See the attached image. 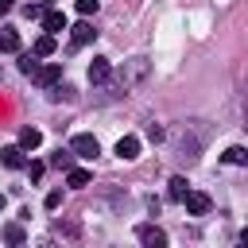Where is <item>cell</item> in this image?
<instances>
[{
	"label": "cell",
	"instance_id": "6da1fadb",
	"mask_svg": "<svg viewBox=\"0 0 248 248\" xmlns=\"http://www.w3.org/2000/svg\"><path fill=\"white\" fill-rule=\"evenodd\" d=\"M151 74V62L143 58V54H136V58H128L120 70H112V78L105 81V85H97V93H101V101H116V97H128L143 78Z\"/></svg>",
	"mask_w": 248,
	"mask_h": 248
},
{
	"label": "cell",
	"instance_id": "7a4b0ae2",
	"mask_svg": "<svg viewBox=\"0 0 248 248\" xmlns=\"http://www.w3.org/2000/svg\"><path fill=\"white\" fill-rule=\"evenodd\" d=\"M205 140H209V132L202 128V120H186V124H178V128H174V136H170L174 151H178V155H182L186 163H194V159L202 155Z\"/></svg>",
	"mask_w": 248,
	"mask_h": 248
},
{
	"label": "cell",
	"instance_id": "3957f363",
	"mask_svg": "<svg viewBox=\"0 0 248 248\" xmlns=\"http://www.w3.org/2000/svg\"><path fill=\"white\" fill-rule=\"evenodd\" d=\"M31 81H35L39 89H46V93H50V89L62 81V66H58V62H46V66H39V70H35V78H31Z\"/></svg>",
	"mask_w": 248,
	"mask_h": 248
},
{
	"label": "cell",
	"instance_id": "277c9868",
	"mask_svg": "<svg viewBox=\"0 0 248 248\" xmlns=\"http://www.w3.org/2000/svg\"><path fill=\"white\" fill-rule=\"evenodd\" d=\"M70 151H74V155H81V159H93V155L101 151V143H97V136H89V132H78V136L70 140Z\"/></svg>",
	"mask_w": 248,
	"mask_h": 248
},
{
	"label": "cell",
	"instance_id": "5b68a950",
	"mask_svg": "<svg viewBox=\"0 0 248 248\" xmlns=\"http://www.w3.org/2000/svg\"><path fill=\"white\" fill-rule=\"evenodd\" d=\"M136 236H140V244H143V248H167V232H163L159 225H140V229H136Z\"/></svg>",
	"mask_w": 248,
	"mask_h": 248
},
{
	"label": "cell",
	"instance_id": "8992f818",
	"mask_svg": "<svg viewBox=\"0 0 248 248\" xmlns=\"http://www.w3.org/2000/svg\"><path fill=\"white\" fill-rule=\"evenodd\" d=\"M182 205H186V213H190V217H205L213 202H209V194H202V190H190Z\"/></svg>",
	"mask_w": 248,
	"mask_h": 248
},
{
	"label": "cell",
	"instance_id": "52a82bcc",
	"mask_svg": "<svg viewBox=\"0 0 248 248\" xmlns=\"http://www.w3.org/2000/svg\"><path fill=\"white\" fill-rule=\"evenodd\" d=\"M85 74H89V81H93V85H105V81L112 78V62H108V58H93Z\"/></svg>",
	"mask_w": 248,
	"mask_h": 248
},
{
	"label": "cell",
	"instance_id": "ba28073f",
	"mask_svg": "<svg viewBox=\"0 0 248 248\" xmlns=\"http://www.w3.org/2000/svg\"><path fill=\"white\" fill-rule=\"evenodd\" d=\"M116 159H124V163L140 159V140H136V136H120V140H116Z\"/></svg>",
	"mask_w": 248,
	"mask_h": 248
},
{
	"label": "cell",
	"instance_id": "9c48e42d",
	"mask_svg": "<svg viewBox=\"0 0 248 248\" xmlns=\"http://www.w3.org/2000/svg\"><path fill=\"white\" fill-rule=\"evenodd\" d=\"M0 163L8 167V170H19V167H27V159H23V147L16 143V147H0Z\"/></svg>",
	"mask_w": 248,
	"mask_h": 248
},
{
	"label": "cell",
	"instance_id": "30bf717a",
	"mask_svg": "<svg viewBox=\"0 0 248 248\" xmlns=\"http://www.w3.org/2000/svg\"><path fill=\"white\" fill-rule=\"evenodd\" d=\"M93 39H97V31H93L89 19H81V23L70 31V43H74V46H85V43H93Z\"/></svg>",
	"mask_w": 248,
	"mask_h": 248
},
{
	"label": "cell",
	"instance_id": "8fae6325",
	"mask_svg": "<svg viewBox=\"0 0 248 248\" xmlns=\"http://www.w3.org/2000/svg\"><path fill=\"white\" fill-rule=\"evenodd\" d=\"M43 31H46V35H58V31H66V16H62L58 8H50V12L43 16Z\"/></svg>",
	"mask_w": 248,
	"mask_h": 248
},
{
	"label": "cell",
	"instance_id": "7c38bea8",
	"mask_svg": "<svg viewBox=\"0 0 248 248\" xmlns=\"http://www.w3.org/2000/svg\"><path fill=\"white\" fill-rule=\"evenodd\" d=\"M54 46H58V39H54V35H39V39H35V46H31V54H35V58H50V54H54Z\"/></svg>",
	"mask_w": 248,
	"mask_h": 248
},
{
	"label": "cell",
	"instance_id": "4fadbf2b",
	"mask_svg": "<svg viewBox=\"0 0 248 248\" xmlns=\"http://www.w3.org/2000/svg\"><path fill=\"white\" fill-rule=\"evenodd\" d=\"M39 143H43V132H39V128H31V124L19 128V147H23V151H35Z\"/></svg>",
	"mask_w": 248,
	"mask_h": 248
},
{
	"label": "cell",
	"instance_id": "5bb4252c",
	"mask_svg": "<svg viewBox=\"0 0 248 248\" xmlns=\"http://www.w3.org/2000/svg\"><path fill=\"white\" fill-rule=\"evenodd\" d=\"M0 50L4 54H16L19 50V31L16 27H0Z\"/></svg>",
	"mask_w": 248,
	"mask_h": 248
},
{
	"label": "cell",
	"instance_id": "9a60e30c",
	"mask_svg": "<svg viewBox=\"0 0 248 248\" xmlns=\"http://www.w3.org/2000/svg\"><path fill=\"white\" fill-rule=\"evenodd\" d=\"M89 182H93V174H89L85 167H74V170L66 174V186H74V190H85Z\"/></svg>",
	"mask_w": 248,
	"mask_h": 248
},
{
	"label": "cell",
	"instance_id": "2e32d148",
	"mask_svg": "<svg viewBox=\"0 0 248 248\" xmlns=\"http://www.w3.org/2000/svg\"><path fill=\"white\" fill-rule=\"evenodd\" d=\"M50 167H58V170L70 174V170H74V151H62V147H58V151L50 155Z\"/></svg>",
	"mask_w": 248,
	"mask_h": 248
},
{
	"label": "cell",
	"instance_id": "e0dca14e",
	"mask_svg": "<svg viewBox=\"0 0 248 248\" xmlns=\"http://www.w3.org/2000/svg\"><path fill=\"white\" fill-rule=\"evenodd\" d=\"M225 163H232V167H244L248 163V147H225V155H221Z\"/></svg>",
	"mask_w": 248,
	"mask_h": 248
},
{
	"label": "cell",
	"instance_id": "ac0fdd59",
	"mask_svg": "<svg viewBox=\"0 0 248 248\" xmlns=\"http://www.w3.org/2000/svg\"><path fill=\"white\" fill-rule=\"evenodd\" d=\"M186 194H190V182H186L182 174H174V178H170V198H174V202H186Z\"/></svg>",
	"mask_w": 248,
	"mask_h": 248
},
{
	"label": "cell",
	"instance_id": "d6986e66",
	"mask_svg": "<svg viewBox=\"0 0 248 248\" xmlns=\"http://www.w3.org/2000/svg\"><path fill=\"white\" fill-rule=\"evenodd\" d=\"M4 240H8L12 248H23V240H27V236H23V225H4Z\"/></svg>",
	"mask_w": 248,
	"mask_h": 248
},
{
	"label": "cell",
	"instance_id": "ffe728a7",
	"mask_svg": "<svg viewBox=\"0 0 248 248\" xmlns=\"http://www.w3.org/2000/svg\"><path fill=\"white\" fill-rule=\"evenodd\" d=\"M19 70H23L27 78H35V70H39V58H35V54H19Z\"/></svg>",
	"mask_w": 248,
	"mask_h": 248
},
{
	"label": "cell",
	"instance_id": "44dd1931",
	"mask_svg": "<svg viewBox=\"0 0 248 248\" xmlns=\"http://www.w3.org/2000/svg\"><path fill=\"white\" fill-rule=\"evenodd\" d=\"M46 97H50V101H74V89H70V85H54Z\"/></svg>",
	"mask_w": 248,
	"mask_h": 248
},
{
	"label": "cell",
	"instance_id": "7402d4cb",
	"mask_svg": "<svg viewBox=\"0 0 248 248\" xmlns=\"http://www.w3.org/2000/svg\"><path fill=\"white\" fill-rule=\"evenodd\" d=\"M74 8H78L81 16H97V8H101V0H74Z\"/></svg>",
	"mask_w": 248,
	"mask_h": 248
},
{
	"label": "cell",
	"instance_id": "603a6c76",
	"mask_svg": "<svg viewBox=\"0 0 248 248\" xmlns=\"http://www.w3.org/2000/svg\"><path fill=\"white\" fill-rule=\"evenodd\" d=\"M46 12H50L46 4H27V8H23V16H27V19H43Z\"/></svg>",
	"mask_w": 248,
	"mask_h": 248
},
{
	"label": "cell",
	"instance_id": "cb8c5ba5",
	"mask_svg": "<svg viewBox=\"0 0 248 248\" xmlns=\"http://www.w3.org/2000/svg\"><path fill=\"white\" fill-rule=\"evenodd\" d=\"M147 140H151V143H163V140H167V132H163L159 124H147Z\"/></svg>",
	"mask_w": 248,
	"mask_h": 248
},
{
	"label": "cell",
	"instance_id": "d4e9b609",
	"mask_svg": "<svg viewBox=\"0 0 248 248\" xmlns=\"http://www.w3.org/2000/svg\"><path fill=\"white\" fill-rule=\"evenodd\" d=\"M43 170H46L43 163H27V174H31V182H39V178H43Z\"/></svg>",
	"mask_w": 248,
	"mask_h": 248
},
{
	"label": "cell",
	"instance_id": "484cf974",
	"mask_svg": "<svg viewBox=\"0 0 248 248\" xmlns=\"http://www.w3.org/2000/svg\"><path fill=\"white\" fill-rule=\"evenodd\" d=\"M58 205H62V190H50L46 194V209H58Z\"/></svg>",
	"mask_w": 248,
	"mask_h": 248
},
{
	"label": "cell",
	"instance_id": "4316f807",
	"mask_svg": "<svg viewBox=\"0 0 248 248\" xmlns=\"http://www.w3.org/2000/svg\"><path fill=\"white\" fill-rule=\"evenodd\" d=\"M12 8H16V0H0V16H8Z\"/></svg>",
	"mask_w": 248,
	"mask_h": 248
},
{
	"label": "cell",
	"instance_id": "83f0119b",
	"mask_svg": "<svg viewBox=\"0 0 248 248\" xmlns=\"http://www.w3.org/2000/svg\"><path fill=\"white\" fill-rule=\"evenodd\" d=\"M240 244H244V248H248V225H244V229H240Z\"/></svg>",
	"mask_w": 248,
	"mask_h": 248
},
{
	"label": "cell",
	"instance_id": "f1b7e54d",
	"mask_svg": "<svg viewBox=\"0 0 248 248\" xmlns=\"http://www.w3.org/2000/svg\"><path fill=\"white\" fill-rule=\"evenodd\" d=\"M4 202H8V198H4V194H0V209H4Z\"/></svg>",
	"mask_w": 248,
	"mask_h": 248
},
{
	"label": "cell",
	"instance_id": "f546056e",
	"mask_svg": "<svg viewBox=\"0 0 248 248\" xmlns=\"http://www.w3.org/2000/svg\"><path fill=\"white\" fill-rule=\"evenodd\" d=\"M46 248H54V244H46Z\"/></svg>",
	"mask_w": 248,
	"mask_h": 248
},
{
	"label": "cell",
	"instance_id": "4dcf8cb0",
	"mask_svg": "<svg viewBox=\"0 0 248 248\" xmlns=\"http://www.w3.org/2000/svg\"><path fill=\"white\" fill-rule=\"evenodd\" d=\"M23 248H27V244H23Z\"/></svg>",
	"mask_w": 248,
	"mask_h": 248
},
{
	"label": "cell",
	"instance_id": "1f68e13d",
	"mask_svg": "<svg viewBox=\"0 0 248 248\" xmlns=\"http://www.w3.org/2000/svg\"><path fill=\"white\" fill-rule=\"evenodd\" d=\"M240 248H244V244H240Z\"/></svg>",
	"mask_w": 248,
	"mask_h": 248
},
{
	"label": "cell",
	"instance_id": "d6a6232c",
	"mask_svg": "<svg viewBox=\"0 0 248 248\" xmlns=\"http://www.w3.org/2000/svg\"><path fill=\"white\" fill-rule=\"evenodd\" d=\"M0 78H4V74H0Z\"/></svg>",
	"mask_w": 248,
	"mask_h": 248
}]
</instances>
